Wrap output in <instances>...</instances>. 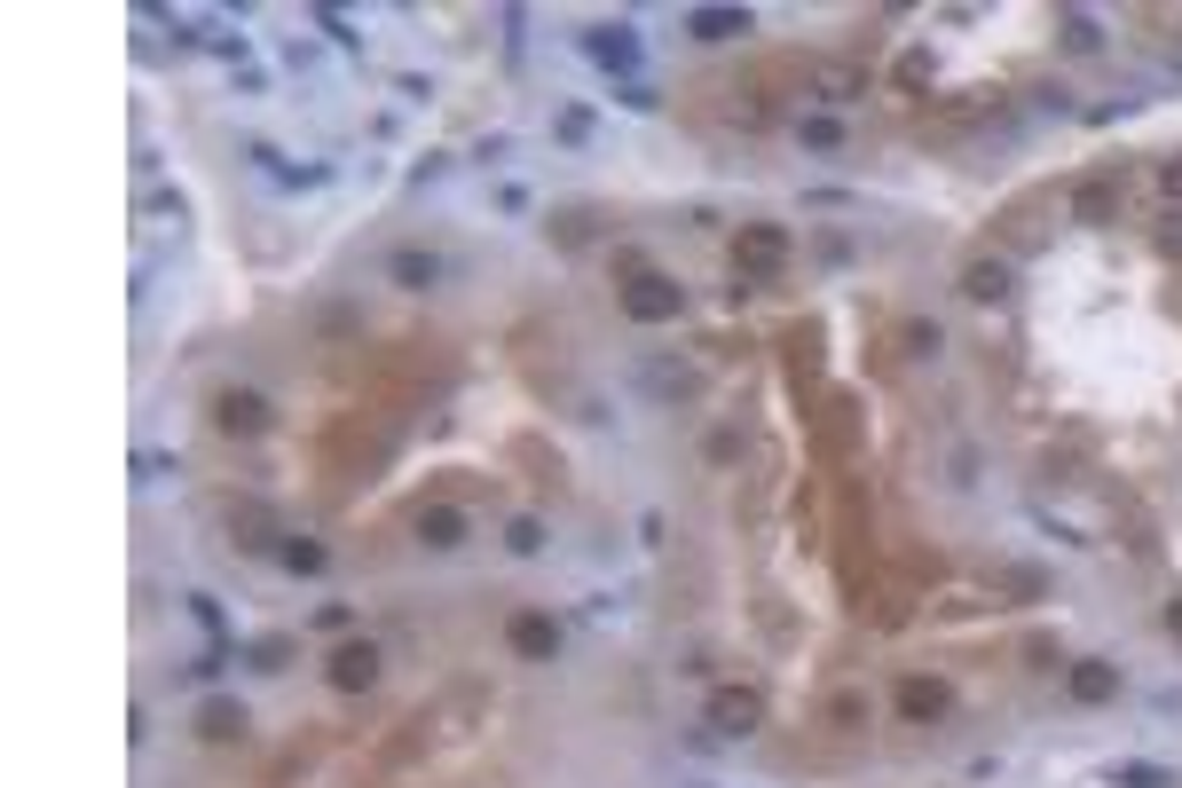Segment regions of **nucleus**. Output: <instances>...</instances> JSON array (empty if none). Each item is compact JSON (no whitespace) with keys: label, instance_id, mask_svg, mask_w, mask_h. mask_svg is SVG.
Instances as JSON below:
<instances>
[{"label":"nucleus","instance_id":"1","mask_svg":"<svg viewBox=\"0 0 1182 788\" xmlns=\"http://www.w3.org/2000/svg\"><path fill=\"white\" fill-rule=\"evenodd\" d=\"M781 269H788V229L742 221V237H734V277H742V292H749V285H773Z\"/></svg>","mask_w":1182,"mask_h":788},{"label":"nucleus","instance_id":"2","mask_svg":"<svg viewBox=\"0 0 1182 788\" xmlns=\"http://www.w3.org/2000/svg\"><path fill=\"white\" fill-rule=\"evenodd\" d=\"M678 308H686V285H671V277H655V269L623 285V316H630V323H671Z\"/></svg>","mask_w":1182,"mask_h":788},{"label":"nucleus","instance_id":"3","mask_svg":"<svg viewBox=\"0 0 1182 788\" xmlns=\"http://www.w3.org/2000/svg\"><path fill=\"white\" fill-rule=\"evenodd\" d=\"M709 726L734 734V741L757 734V726H765V694H757V686H717V694H709Z\"/></svg>","mask_w":1182,"mask_h":788},{"label":"nucleus","instance_id":"4","mask_svg":"<svg viewBox=\"0 0 1182 788\" xmlns=\"http://www.w3.org/2000/svg\"><path fill=\"white\" fill-rule=\"evenodd\" d=\"M584 56L607 63V71H630V63H639V32H630V24H592V32H584Z\"/></svg>","mask_w":1182,"mask_h":788},{"label":"nucleus","instance_id":"5","mask_svg":"<svg viewBox=\"0 0 1182 788\" xmlns=\"http://www.w3.org/2000/svg\"><path fill=\"white\" fill-rule=\"evenodd\" d=\"M324 678H331L339 694H362V686H371V678H379V647H371V639H355V647H339Z\"/></svg>","mask_w":1182,"mask_h":788},{"label":"nucleus","instance_id":"6","mask_svg":"<svg viewBox=\"0 0 1182 788\" xmlns=\"http://www.w3.org/2000/svg\"><path fill=\"white\" fill-rule=\"evenodd\" d=\"M213 426H221V433H260V426H268V402H260L252 387H229V395L213 402Z\"/></svg>","mask_w":1182,"mask_h":788},{"label":"nucleus","instance_id":"7","mask_svg":"<svg viewBox=\"0 0 1182 788\" xmlns=\"http://www.w3.org/2000/svg\"><path fill=\"white\" fill-rule=\"evenodd\" d=\"M804 79H812V96H821V103H860V96H867V71H852V63H812Z\"/></svg>","mask_w":1182,"mask_h":788},{"label":"nucleus","instance_id":"8","mask_svg":"<svg viewBox=\"0 0 1182 788\" xmlns=\"http://www.w3.org/2000/svg\"><path fill=\"white\" fill-rule=\"evenodd\" d=\"M686 32L694 40H742V32H757V17L749 9H686Z\"/></svg>","mask_w":1182,"mask_h":788},{"label":"nucleus","instance_id":"9","mask_svg":"<svg viewBox=\"0 0 1182 788\" xmlns=\"http://www.w3.org/2000/svg\"><path fill=\"white\" fill-rule=\"evenodd\" d=\"M513 655H528V662H553V647H560V631H553V616H513Z\"/></svg>","mask_w":1182,"mask_h":788},{"label":"nucleus","instance_id":"10","mask_svg":"<svg viewBox=\"0 0 1182 788\" xmlns=\"http://www.w3.org/2000/svg\"><path fill=\"white\" fill-rule=\"evenodd\" d=\"M898 710L915 718V726L946 718V686H938V678H898Z\"/></svg>","mask_w":1182,"mask_h":788},{"label":"nucleus","instance_id":"11","mask_svg":"<svg viewBox=\"0 0 1182 788\" xmlns=\"http://www.w3.org/2000/svg\"><path fill=\"white\" fill-rule=\"evenodd\" d=\"M418 545H426V552H449V545H466V512H449V505H426V512H418Z\"/></svg>","mask_w":1182,"mask_h":788},{"label":"nucleus","instance_id":"12","mask_svg":"<svg viewBox=\"0 0 1182 788\" xmlns=\"http://www.w3.org/2000/svg\"><path fill=\"white\" fill-rule=\"evenodd\" d=\"M1112 694H1120V670H1112V662H1096V655L1072 662V702H1112Z\"/></svg>","mask_w":1182,"mask_h":788},{"label":"nucleus","instance_id":"13","mask_svg":"<svg viewBox=\"0 0 1182 788\" xmlns=\"http://www.w3.org/2000/svg\"><path fill=\"white\" fill-rule=\"evenodd\" d=\"M1072 213H1080V221H1112V213H1120V182H1112V173L1080 182V190H1072Z\"/></svg>","mask_w":1182,"mask_h":788},{"label":"nucleus","instance_id":"14","mask_svg":"<svg viewBox=\"0 0 1182 788\" xmlns=\"http://www.w3.org/2000/svg\"><path fill=\"white\" fill-rule=\"evenodd\" d=\"M229 529H237L245 552H268V545H277V520H268L260 505H229Z\"/></svg>","mask_w":1182,"mask_h":788},{"label":"nucleus","instance_id":"15","mask_svg":"<svg viewBox=\"0 0 1182 788\" xmlns=\"http://www.w3.org/2000/svg\"><path fill=\"white\" fill-rule=\"evenodd\" d=\"M387 277H395L403 292H426L441 269H434V252H395V260H387Z\"/></svg>","mask_w":1182,"mask_h":788},{"label":"nucleus","instance_id":"16","mask_svg":"<svg viewBox=\"0 0 1182 788\" xmlns=\"http://www.w3.org/2000/svg\"><path fill=\"white\" fill-rule=\"evenodd\" d=\"M962 292H970V300H1002V292H1010V269H1002V260H970Z\"/></svg>","mask_w":1182,"mask_h":788},{"label":"nucleus","instance_id":"17","mask_svg":"<svg viewBox=\"0 0 1182 788\" xmlns=\"http://www.w3.org/2000/svg\"><path fill=\"white\" fill-rule=\"evenodd\" d=\"M198 734H206V741H237V734H245V710H237V702H206V710H198Z\"/></svg>","mask_w":1182,"mask_h":788},{"label":"nucleus","instance_id":"18","mask_svg":"<svg viewBox=\"0 0 1182 788\" xmlns=\"http://www.w3.org/2000/svg\"><path fill=\"white\" fill-rule=\"evenodd\" d=\"M277 552H285V568H292V576H324V545H316V537H285Z\"/></svg>","mask_w":1182,"mask_h":788},{"label":"nucleus","instance_id":"19","mask_svg":"<svg viewBox=\"0 0 1182 788\" xmlns=\"http://www.w3.org/2000/svg\"><path fill=\"white\" fill-rule=\"evenodd\" d=\"M1064 48H1080V56H1087V48H1104V24L1087 17V9H1064Z\"/></svg>","mask_w":1182,"mask_h":788},{"label":"nucleus","instance_id":"20","mask_svg":"<svg viewBox=\"0 0 1182 788\" xmlns=\"http://www.w3.org/2000/svg\"><path fill=\"white\" fill-rule=\"evenodd\" d=\"M647 387H655L663 402H686V395H694V371H671V363H647Z\"/></svg>","mask_w":1182,"mask_h":788},{"label":"nucleus","instance_id":"21","mask_svg":"<svg viewBox=\"0 0 1182 788\" xmlns=\"http://www.w3.org/2000/svg\"><path fill=\"white\" fill-rule=\"evenodd\" d=\"M828 726H867V694H836V702H828Z\"/></svg>","mask_w":1182,"mask_h":788},{"label":"nucleus","instance_id":"22","mask_svg":"<svg viewBox=\"0 0 1182 788\" xmlns=\"http://www.w3.org/2000/svg\"><path fill=\"white\" fill-rule=\"evenodd\" d=\"M1120 788H1174V772H1159V765H1120Z\"/></svg>","mask_w":1182,"mask_h":788},{"label":"nucleus","instance_id":"23","mask_svg":"<svg viewBox=\"0 0 1182 788\" xmlns=\"http://www.w3.org/2000/svg\"><path fill=\"white\" fill-rule=\"evenodd\" d=\"M505 545H513V552H536V545H544V529H536V520H513Z\"/></svg>","mask_w":1182,"mask_h":788},{"label":"nucleus","instance_id":"24","mask_svg":"<svg viewBox=\"0 0 1182 788\" xmlns=\"http://www.w3.org/2000/svg\"><path fill=\"white\" fill-rule=\"evenodd\" d=\"M1159 245H1166V252H1182V213H1174V221L1159 229Z\"/></svg>","mask_w":1182,"mask_h":788},{"label":"nucleus","instance_id":"25","mask_svg":"<svg viewBox=\"0 0 1182 788\" xmlns=\"http://www.w3.org/2000/svg\"><path fill=\"white\" fill-rule=\"evenodd\" d=\"M1159 182H1166V190L1182 198V158H1166V173H1159Z\"/></svg>","mask_w":1182,"mask_h":788},{"label":"nucleus","instance_id":"26","mask_svg":"<svg viewBox=\"0 0 1182 788\" xmlns=\"http://www.w3.org/2000/svg\"><path fill=\"white\" fill-rule=\"evenodd\" d=\"M1166 631H1174V639H1182V599H1166Z\"/></svg>","mask_w":1182,"mask_h":788}]
</instances>
